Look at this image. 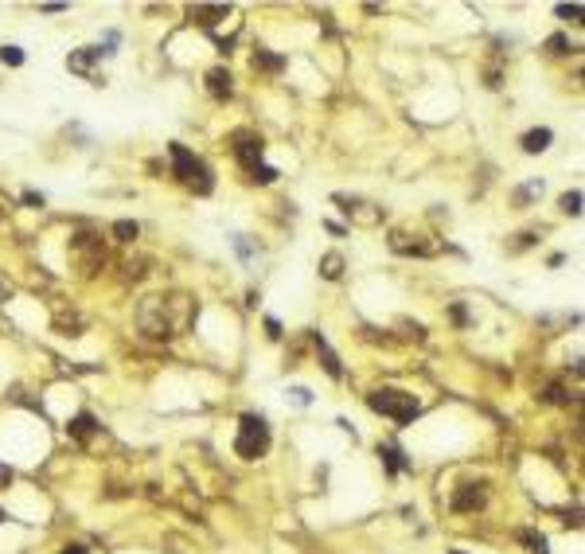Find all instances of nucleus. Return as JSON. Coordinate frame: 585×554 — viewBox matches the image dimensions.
I'll return each mask as SVG.
<instances>
[{
  "mask_svg": "<svg viewBox=\"0 0 585 554\" xmlns=\"http://www.w3.org/2000/svg\"><path fill=\"white\" fill-rule=\"evenodd\" d=\"M449 554H464V550H449Z\"/></svg>",
  "mask_w": 585,
  "mask_h": 554,
  "instance_id": "c85d7f7f",
  "label": "nucleus"
},
{
  "mask_svg": "<svg viewBox=\"0 0 585 554\" xmlns=\"http://www.w3.org/2000/svg\"><path fill=\"white\" fill-rule=\"evenodd\" d=\"M289 395H292V402H301V406L312 402V390H309V386H292Z\"/></svg>",
  "mask_w": 585,
  "mask_h": 554,
  "instance_id": "4be33fe9",
  "label": "nucleus"
},
{
  "mask_svg": "<svg viewBox=\"0 0 585 554\" xmlns=\"http://www.w3.org/2000/svg\"><path fill=\"white\" fill-rule=\"evenodd\" d=\"M234 449H238V457H246V461H258V457L269 453V426H266L261 414H242Z\"/></svg>",
  "mask_w": 585,
  "mask_h": 554,
  "instance_id": "f03ea898",
  "label": "nucleus"
},
{
  "mask_svg": "<svg viewBox=\"0 0 585 554\" xmlns=\"http://www.w3.org/2000/svg\"><path fill=\"white\" fill-rule=\"evenodd\" d=\"M367 406L375 414H383V418L398 421V426H406V421H414L421 414V402L410 390H398V386H383V390H375V395L367 398Z\"/></svg>",
  "mask_w": 585,
  "mask_h": 554,
  "instance_id": "f257e3e1",
  "label": "nucleus"
},
{
  "mask_svg": "<svg viewBox=\"0 0 585 554\" xmlns=\"http://www.w3.org/2000/svg\"><path fill=\"white\" fill-rule=\"evenodd\" d=\"M0 519H4V512H0Z\"/></svg>",
  "mask_w": 585,
  "mask_h": 554,
  "instance_id": "c756f323",
  "label": "nucleus"
},
{
  "mask_svg": "<svg viewBox=\"0 0 585 554\" xmlns=\"http://www.w3.org/2000/svg\"><path fill=\"white\" fill-rule=\"evenodd\" d=\"M0 63H8V67H20V63H24V51H20L16 43H8V47H0Z\"/></svg>",
  "mask_w": 585,
  "mask_h": 554,
  "instance_id": "6ab92c4d",
  "label": "nucleus"
},
{
  "mask_svg": "<svg viewBox=\"0 0 585 554\" xmlns=\"http://www.w3.org/2000/svg\"><path fill=\"white\" fill-rule=\"evenodd\" d=\"M316 355H320V363H324V371L332 378H343V367H340V355L332 352V347H328V340L324 336H316Z\"/></svg>",
  "mask_w": 585,
  "mask_h": 554,
  "instance_id": "9d476101",
  "label": "nucleus"
},
{
  "mask_svg": "<svg viewBox=\"0 0 585 554\" xmlns=\"http://www.w3.org/2000/svg\"><path fill=\"white\" fill-rule=\"evenodd\" d=\"M113 235L121 238V242H133V238H137V223H129V218H117V223H113Z\"/></svg>",
  "mask_w": 585,
  "mask_h": 554,
  "instance_id": "f3484780",
  "label": "nucleus"
},
{
  "mask_svg": "<svg viewBox=\"0 0 585 554\" xmlns=\"http://www.w3.org/2000/svg\"><path fill=\"white\" fill-rule=\"evenodd\" d=\"M141 328L149 332V336H168V316H164V301H144L141 309Z\"/></svg>",
  "mask_w": 585,
  "mask_h": 554,
  "instance_id": "20e7f679",
  "label": "nucleus"
},
{
  "mask_svg": "<svg viewBox=\"0 0 585 554\" xmlns=\"http://www.w3.org/2000/svg\"><path fill=\"white\" fill-rule=\"evenodd\" d=\"M75 254H82V266H86V269H98L101 261H106L101 238H94V235H78V238H75Z\"/></svg>",
  "mask_w": 585,
  "mask_h": 554,
  "instance_id": "423d86ee",
  "label": "nucleus"
},
{
  "mask_svg": "<svg viewBox=\"0 0 585 554\" xmlns=\"http://www.w3.org/2000/svg\"><path fill=\"white\" fill-rule=\"evenodd\" d=\"M101 55H106V47H78L75 55L67 59V67L75 70V75H90V63L101 59Z\"/></svg>",
  "mask_w": 585,
  "mask_h": 554,
  "instance_id": "6e6552de",
  "label": "nucleus"
},
{
  "mask_svg": "<svg viewBox=\"0 0 585 554\" xmlns=\"http://www.w3.org/2000/svg\"><path fill=\"white\" fill-rule=\"evenodd\" d=\"M226 12H230V8H223V4H211V8H207V4H199V8H192V20H199L203 27H215L218 16H226Z\"/></svg>",
  "mask_w": 585,
  "mask_h": 554,
  "instance_id": "f8f14e48",
  "label": "nucleus"
},
{
  "mask_svg": "<svg viewBox=\"0 0 585 554\" xmlns=\"http://www.w3.org/2000/svg\"><path fill=\"white\" fill-rule=\"evenodd\" d=\"M207 90L215 94V98H230V90H234V86H230V70H223V67L211 70V75H207Z\"/></svg>",
  "mask_w": 585,
  "mask_h": 554,
  "instance_id": "9b49d317",
  "label": "nucleus"
},
{
  "mask_svg": "<svg viewBox=\"0 0 585 554\" xmlns=\"http://www.w3.org/2000/svg\"><path fill=\"white\" fill-rule=\"evenodd\" d=\"M63 554H86V546H67Z\"/></svg>",
  "mask_w": 585,
  "mask_h": 554,
  "instance_id": "bb28decb",
  "label": "nucleus"
},
{
  "mask_svg": "<svg viewBox=\"0 0 585 554\" xmlns=\"http://www.w3.org/2000/svg\"><path fill=\"white\" fill-rule=\"evenodd\" d=\"M24 203H32V207H43V195H35V192H27V195H24Z\"/></svg>",
  "mask_w": 585,
  "mask_h": 554,
  "instance_id": "a878e982",
  "label": "nucleus"
},
{
  "mask_svg": "<svg viewBox=\"0 0 585 554\" xmlns=\"http://www.w3.org/2000/svg\"><path fill=\"white\" fill-rule=\"evenodd\" d=\"M320 273H324L328 281H340L343 277V258L340 254H324V258H320Z\"/></svg>",
  "mask_w": 585,
  "mask_h": 554,
  "instance_id": "ddd939ff",
  "label": "nucleus"
},
{
  "mask_svg": "<svg viewBox=\"0 0 585 554\" xmlns=\"http://www.w3.org/2000/svg\"><path fill=\"white\" fill-rule=\"evenodd\" d=\"M261 152H266L261 137H250V133H238V137H234V156L242 160L246 168H258V164H261Z\"/></svg>",
  "mask_w": 585,
  "mask_h": 554,
  "instance_id": "39448f33",
  "label": "nucleus"
},
{
  "mask_svg": "<svg viewBox=\"0 0 585 554\" xmlns=\"http://www.w3.org/2000/svg\"><path fill=\"white\" fill-rule=\"evenodd\" d=\"M254 67H261V70H281L285 59H281V55H269V51H254Z\"/></svg>",
  "mask_w": 585,
  "mask_h": 554,
  "instance_id": "2eb2a0df",
  "label": "nucleus"
},
{
  "mask_svg": "<svg viewBox=\"0 0 585 554\" xmlns=\"http://www.w3.org/2000/svg\"><path fill=\"white\" fill-rule=\"evenodd\" d=\"M562 211H566V215H581V192H566L562 195Z\"/></svg>",
  "mask_w": 585,
  "mask_h": 554,
  "instance_id": "aec40b11",
  "label": "nucleus"
},
{
  "mask_svg": "<svg viewBox=\"0 0 585 554\" xmlns=\"http://www.w3.org/2000/svg\"><path fill=\"white\" fill-rule=\"evenodd\" d=\"M484 484H464L452 495V512H476V507H484Z\"/></svg>",
  "mask_w": 585,
  "mask_h": 554,
  "instance_id": "0eeeda50",
  "label": "nucleus"
},
{
  "mask_svg": "<svg viewBox=\"0 0 585 554\" xmlns=\"http://www.w3.org/2000/svg\"><path fill=\"white\" fill-rule=\"evenodd\" d=\"M378 457H383V461L390 464V472L410 469V461H402V449H398V445H378Z\"/></svg>",
  "mask_w": 585,
  "mask_h": 554,
  "instance_id": "4468645a",
  "label": "nucleus"
},
{
  "mask_svg": "<svg viewBox=\"0 0 585 554\" xmlns=\"http://www.w3.org/2000/svg\"><path fill=\"white\" fill-rule=\"evenodd\" d=\"M168 156H172V172L184 180V184H192L195 192L207 195L211 187H215V180H211V168L203 164L199 156H195V152H187L184 144H168Z\"/></svg>",
  "mask_w": 585,
  "mask_h": 554,
  "instance_id": "7ed1b4c3",
  "label": "nucleus"
},
{
  "mask_svg": "<svg viewBox=\"0 0 585 554\" xmlns=\"http://www.w3.org/2000/svg\"><path fill=\"white\" fill-rule=\"evenodd\" d=\"M70 433H75V437H82V441H86V437L94 433V418H90V414H78V418L70 421Z\"/></svg>",
  "mask_w": 585,
  "mask_h": 554,
  "instance_id": "dca6fc26",
  "label": "nucleus"
},
{
  "mask_svg": "<svg viewBox=\"0 0 585 554\" xmlns=\"http://www.w3.org/2000/svg\"><path fill=\"white\" fill-rule=\"evenodd\" d=\"M558 16L562 20H577L581 16V4H558Z\"/></svg>",
  "mask_w": 585,
  "mask_h": 554,
  "instance_id": "5701e85b",
  "label": "nucleus"
},
{
  "mask_svg": "<svg viewBox=\"0 0 585 554\" xmlns=\"http://www.w3.org/2000/svg\"><path fill=\"white\" fill-rule=\"evenodd\" d=\"M546 47H550L554 55H566V35H554V39L546 43Z\"/></svg>",
  "mask_w": 585,
  "mask_h": 554,
  "instance_id": "393cba45",
  "label": "nucleus"
},
{
  "mask_svg": "<svg viewBox=\"0 0 585 554\" xmlns=\"http://www.w3.org/2000/svg\"><path fill=\"white\" fill-rule=\"evenodd\" d=\"M0 301H8V289H4V285H0Z\"/></svg>",
  "mask_w": 585,
  "mask_h": 554,
  "instance_id": "cd10ccee",
  "label": "nucleus"
},
{
  "mask_svg": "<svg viewBox=\"0 0 585 554\" xmlns=\"http://www.w3.org/2000/svg\"><path fill=\"white\" fill-rule=\"evenodd\" d=\"M535 195H543V180H531V184H523L515 192V203H526V199H535Z\"/></svg>",
  "mask_w": 585,
  "mask_h": 554,
  "instance_id": "a211bd4d",
  "label": "nucleus"
},
{
  "mask_svg": "<svg viewBox=\"0 0 585 554\" xmlns=\"http://www.w3.org/2000/svg\"><path fill=\"white\" fill-rule=\"evenodd\" d=\"M234 246H238V254H242V258H254V250H250V242H246V235H234Z\"/></svg>",
  "mask_w": 585,
  "mask_h": 554,
  "instance_id": "b1692460",
  "label": "nucleus"
},
{
  "mask_svg": "<svg viewBox=\"0 0 585 554\" xmlns=\"http://www.w3.org/2000/svg\"><path fill=\"white\" fill-rule=\"evenodd\" d=\"M250 176L258 180V184H273V180H277V168H269V164H258V168H250Z\"/></svg>",
  "mask_w": 585,
  "mask_h": 554,
  "instance_id": "412c9836",
  "label": "nucleus"
},
{
  "mask_svg": "<svg viewBox=\"0 0 585 554\" xmlns=\"http://www.w3.org/2000/svg\"><path fill=\"white\" fill-rule=\"evenodd\" d=\"M554 141L550 129H531V133H523V152H531V156H538V152H546Z\"/></svg>",
  "mask_w": 585,
  "mask_h": 554,
  "instance_id": "1a4fd4ad",
  "label": "nucleus"
}]
</instances>
